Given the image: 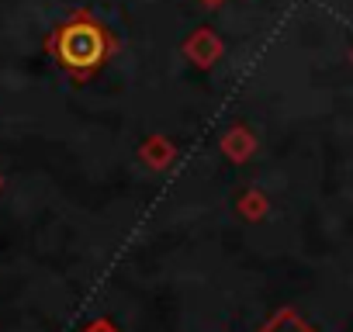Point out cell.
Here are the masks:
<instances>
[{
	"instance_id": "6da1fadb",
	"label": "cell",
	"mask_w": 353,
	"mask_h": 332,
	"mask_svg": "<svg viewBox=\"0 0 353 332\" xmlns=\"http://www.w3.org/2000/svg\"><path fill=\"white\" fill-rule=\"evenodd\" d=\"M118 42L114 35L90 14V11H77L70 14L63 25L52 28V35L46 39V52L59 63L63 73H70L77 83H87L94 73H101L108 66V59L114 56Z\"/></svg>"
},
{
	"instance_id": "7a4b0ae2",
	"label": "cell",
	"mask_w": 353,
	"mask_h": 332,
	"mask_svg": "<svg viewBox=\"0 0 353 332\" xmlns=\"http://www.w3.org/2000/svg\"><path fill=\"white\" fill-rule=\"evenodd\" d=\"M181 52H184V59H188L191 66H198V70H215L219 59L225 56V42L219 39L215 28L201 25V28H194V32L184 39Z\"/></svg>"
},
{
	"instance_id": "3957f363",
	"label": "cell",
	"mask_w": 353,
	"mask_h": 332,
	"mask_svg": "<svg viewBox=\"0 0 353 332\" xmlns=\"http://www.w3.org/2000/svg\"><path fill=\"white\" fill-rule=\"evenodd\" d=\"M176 159V145L166 138V135H149L142 145H139V163H145L149 170H166Z\"/></svg>"
},
{
	"instance_id": "277c9868",
	"label": "cell",
	"mask_w": 353,
	"mask_h": 332,
	"mask_svg": "<svg viewBox=\"0 0 353 332\" xmlns=\"http://www.w3.org/2000/svg\"><path fill=\"white\" fill-rule=\"evenodd\" d=\"M222 152L232 159V163H246V159H253V152H256V135L246 128V125H232L225 135H222Z\"/></svg>"
},
{
	"instance_id": "5b68a950",
	"label": "cell",
	"mask_w": 353,
	"mask_h": 332,
	"mask_svg": "<svg viewBox=\"0 0 353 332\" xmlns=\"http://www.w3.org/2000/svg\"><path fill=\"white\" fill-rule=\"evenodd\" d=\"M236 211H239L246 222H260V218H267V211H270V198H267L263 191L250 187V191H243V194H239Z\"/></svg>"
},
{
	"instance_id": "8992f818",
	"label": "cell",
	"mask_w": 353,
	"mask_h": 332,
	"mask_svg": "<svg viewBox=\"0 0 353 332\" xmlns=\"http://www.w3.org/2000/svg\"><path fill=\"white\" fill-rule=\"evenodd\" d=\"M260 332H315L298 311H291V308H284V311H277Z\"/></svg>"
},
{
	"instance_id": "52a82bcc",
	"label": "cell",
	"mask_w": 353,
	"mask_h": 332,
	"mask_svg": "<svg viewBox=\"0 0 353 332\" xmlns=\"http://www.w3.org/2000/svg\"><path fill=\"white\" fill-rule=\"evenodd\" d=\"M83 332H121L111 318H94L90 325H83Z\"/></svg>"
},
{
	"instance_id": "ba28073f",
	"label": "cell",
	"mask_w": 353,
	"mask_h": 332,
	"mask_svg": "<svg viewBox=\"0 0 353 332\" xmlns=\"http://www.w3.org/2000/svg\"><path fill=\"white\" fill-rule=\"evenodd\" d=\"M198 4H201V8H208V11H215V8H222V4H225V0H198Z\"/></svg>"
},
{
	"instance_id": "9c48e42d",
	"label": "cell",
	"mask_w": 353,
	"mask_h": 332,
	"mask_svg": "<svg viewBox=\"0 0 353 332\" xmlns=\"http://www.w3.org/2000/svg\"><path fill=\"white\" fill-rule=\"evenodd\" d=\"M350 63H353V45H350Z\"/></svg>"
},
{
	"instance_id": "30bf717a",
	"label": "cell",
	"mask_w": 353,
	"mask_h": 332,
	"mask_svg": "<svg viewBox=\"0 0 353 332\" xmlns=\"http://www.w3.org/2000/svg\"><path fill=\"white\" fill-rule=\"evenodd\" d=\"M0 187H4V177H0Z\"/></svg>"
}]
</instances>
